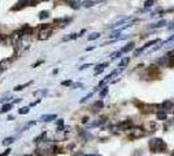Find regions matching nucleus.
<instances>
[{
    "instance_id": "obj_1",
    "label": "nucleus",
    "mask_w": 174,
    "mask_h": 156,
    "mask_svg": "<svg viewBox=\"0 0 174 156\" xmlns=\"http://www.w3.org/2000/svg\"><path fill=\"white\" fill-rule=\"evenodd\" d=\"M148 147L152 152H165L166 151V143L161 138H153L148 142Z\"/></svg>"
},
{
    "instance_id": "obj_2",
    "label": "nucleus",
    "mask_w": 174,
    "mask_h": 156,
    "mask_svg": "<svg viewBox=\"0 0 174 156\" xmlns=\"http://www.w3.org/2000/svg\"><path fill=\"white\" fill-rule=\"evenodd\" d=\"M52 34V27L49 25H40V30H39V39L40 40H46L51 37Z\"/></svg>"
},
{
    "instance_id": "obj_3",
    "label": "nucleus",
    "mask_w": 174,
    "mask_h": 156,
    "mask_svg": "<svg viewBox=\"0 0 174 156\" xmlns=\"http://www.w3.org/2000/svg\"><path fill=\"white\" fill-rule=\"evenodd\" d=\"M70 21H72L70 18H65L64 17V18H56L55 21H53V24H55L56 26H59V27H65Z\"/></svg>"
},
{
    "instance_id": "obj_4",
    "label": "nucleus",
    "mask_w": 174,
    "mask_h": 156,
    "mask_svg": "<svg viewBox=\"0 0 174 156\" xmlns=\"http://www.w3.org/2000/svg\"><path fill=\"white\" fill-rule=\"evenodd\" d=\"M161 109H160V112H164V113H166V112H169V111L173 108V103L170 102V100H165L164 103L161 104V107H160Z\"/></svg>"
},
{
    "instance_id": "obj_5",
    "label": "nucleus",
    "mask_w": 174,
    "mask_h": 156,
    "mask_svg": "<svg viewBox=\"0 0 174 156\" xmlns=\"http://www.w3.org/2000/svg\"><path fill=\"white\" fill-rule=\"evenodd\" d=\"M166 66H169V68L174 66V50L170 51V52L166 55Z\"/></svg>"
},
{
    "instance_id": "obj_6",
    "label": "nucleus",
    "mask_w": 174,
    "mask_h": 156,
    "mask_svg": "<svg viewBox=\"0 0 174 156\" xmlns=\"http://www.w3.org/2000/svg\"><path fill=\"white\" fill-rule=\"evenodd\" d=\"M130 126H131V122H130V121H124L119 125H117V129L118 130H127Z\"/></svg>"
},
{
    "instance_id": "obj_7",
    "label": "nucleus",
    "mask_w": 174,
    "mask_h": 156,
    "mask_svg": "<svg viewBox=\"0 0 174 156\" xmlns=\"http://www.w3.org/2000/svg\"><path fill=\"white\" fill-rule=\"evenodd\" d=\"M56 118H57L56 115H43L40 117V120L44 121V122H49V121H53V120H56Z\"/></svg>"
},
{
    "instance_id": "obj_8",
    "label": "nucleus",
    "mask_w": 174,
    "mask_h": 156,
    "mask_svg": "<svg viewBox=\"0 0 174 156\" xmlns=\"http://www.w3.org/2000/svg\"><path fill=\"white\" fill-rule=\"evenodd\" d=\"M107 66H108V63H103V64H100V65H97L96 66V69H95V74L97 75V74H100L105 68H107Z\"/></svg>"
},
{
    "instance_id": "obj_9",
    "label": "nucleus",
    "mask_w": 174,
    "mask_h": 156,
    "mask_svg": "<svg viewBox=\"0 0 174 156\" xmlns=\"http://www.w3.org/2000/svg\"><path fill=\"white\" fill-rule=\"evenodd\" d=\"M8 65H9V60H3V61H0V74H2L4 70L8 69Z\"/></svg>"
},
{
    "instance_id": "obj_10",
    "label": "nucleus",
    "mask_w": 174,
    "mask_h": 156,
    "mask_svg": "<svg viewBox=\"0 0 174 156\" xmlns=\"http://www.w3.org/2000/svg\"><path fill=\"white\" fill-rule=\"evenodd\" d=\"M134 46H135V44H134V42H130L129 44H126V46L121 50V52L122 53H125V52H129V51H131L133 48H134Z\"/></svg>"
},
{
    "instance_id": "obj_11",
    "label": "nucleus",
    "mask_w": 174,
    "mask_h": 156,
    "mask_svg": "<svg viewBox=\"0 0 174 156\" xmlns=\"http://www.w3.org/2000/svg\"><path fill=\"white\" fill-rule=\"evenodd\" d=\"M12 104L10 103H8V104H4L3 107H2V109H0V113H5V112H8V111H10L12 109Z\"/></svg>"
},
{
    "instance_id": "obj_12",
    "label": "nucleus",
    "mask_w": 174,
    "mask_h": 156,
    "mask_svg": "<svg viewBox=\"0 0 174 156\" xmlns=\"http://www.w3.org/2000/svg\"><path fill=\"white\" fill-rule=\"evenodd\" d=\"M95 4H97V3H96V2H94V0H86V2H83V3H82V5H83V7H86V8L94 7Z\"/></svg>"
},
{
    "instance_id": "obj_13",
    "label": "nucleus",
    "mask_w": 174,
    "mask_h": 156,
    "mask_svg": "<svg viewBox=\"0 0 174 156\" xmlns=\"http://www.w3.org/2000/svg\"><path fill=\"white\" fill-rule=\"evenodd\" d=\"M14 142V138L13 137H7L4 141H3V146H9V144H12Z\"/></svg>"
},
{
    "instance_id": "obj_14",
    "label": "nucleus",
    "mask_w": 174,
    "mask_h": 156,
    "mask_svg": "<svg viewBox=\"0 0 174 156\" xmlns=\"http://www.w3.org/2000/svg\"><path fill=\"white\" fill-rule=\"evenodd\" d=\"M129 61H130V59H129V57H124V59H122L121 61H119L118 66H119V68H122V69H124L125 66H126V65L129 64Z\"/></svg>"
},
{
    "instance_id": "obj_15",
    "label": "nucleus",
    "mask_w": 174,
    "mask_h": 156,
    "mask_svg": "<svg viewBox=\"0 0 174 156\" xmlns=\"http://www.w3.org/2000/svg\"><path fill=\"white\" fill-rule=\"evenodd\" d=\"M101 108H103V102H101V100H99V102H95L94 105H92V109H94V111H99V109H101Z\"/></svg>"
},
{
    "instance_id": "obj_16",
    "label": "nucleus",
    "mask_w": 174,
    "mask_h": 156,
    "mask_svg": "<svg viewBox=\"0 0 174 156\" xmlns=\"http://www.w3.org/2000/svg\"><path fill=\"white\" fill-rule=\"evenodd\" d=\"M48 16H49V12L48 10H42V12H39V18L40 20H46V18H48Z\"/></svg>"
},
{
    "instance_id": "obj_17",
    "label": "nucleus",
    "mask_w": 174,
    "mask_h": 156,
    "mask_svg": "<svg viewBox=\"0 0 174 156\" xmlns=\"http://www.w3.org/2000/svg\"><path fill=\"white\" fill-rule=\"evenodd\" d=\"M32 82H27V83H24V85H18V86H16L14 87V91H21V90H24L25 87H27V86H30Z\"/></svg>"
},
{
    "instance_id": "obj_18",
    "label": "nucleus",
    "mask_w": 174,
    "mask_h": 156,
    "mask_svg": "<svg viewBox=\"0 0 174 156\" xmlns=\"http://www.w3.org/2000/svg\"><path fill=\"white\" fill-rule=\"evenodd\" d=\"M164 25H166V21H165V20H161V21L157 22V24L151 25V27H152V29H156V27H161V26H164Z\"/></svg>"
},
{
    "instance_id": "obj_19",
    "label": "nucleus",
    "mask_w": 174,
    "mask_h": 156,
    "mask_svg": "<svg viewBox=\"0 0 174 156\" xmlns=\"http://www.w3.org/2000/svg\"><path fill=\"white\" fill-rule=\"evenodd\" d=\"M77 38H78V34H70V35H66L65 38H62V42H68V40L77 39Z\"/></svg>"
},
{
    "instance_id": "obj_20",
    "label": "nucleus",
    "mask_w": 174,
    "mask_h": 156,
    "mask_svg": "<svg viewBox=\"0 0 174 156\" xmlns=\"http://www.w3.org/2000/svg\"><path fill=\"white\" fill-rule=\"evenodd\" d=\"M29 112H30V108L29 107H22V108L18 109V113L20 115H27Z\"/></svg>"
},
{
    "instance_id": "obj_21",
    "label": "nucleus",
    "mask_w": 174,
    "mask_h": 156,
    "mask_svg": "<svg viewBox=\"0 0 174 156\" xmlns=\"http://www.w3.org/2000/svg\"><path fill=\"white\" fill-rule=\"evenodd\" d=\"M47 94V90L44 88V90H39V91H35L34 92V96H40V99H42V96H44Z\"/></svg>"
},
{
    "instance_id": "obj_22",
    "label": "nucleus",
    "mask_w": 174,
    "mask_h": 156,
    "mask_svg": "<svg viewBox=\"0 0 174 156\" xmlns=\"http://www.w3.org/2000/svg\"><path fill=\"white\" fill-rule=\"evenodd\" d=\"M44 137H46V133H42V134L39 135V137H37L35 139H34V142L35 143H39V142H44L43 139H44Z\"/></svg>"
},
{
    "instance_id": "obj_23",
    "label": "nucleus",
    "mask_w": 174,
    "mask_h": 156,
    "mask_svg": "<svg viewBox=\"0 0 174 156\" xmlns=\"http://www.w3.org/2000/svg\"><path fill=\"white\" fill-rule=\"evenodd\" d=\"M99 37H100V33H92V34L87 38V39H89V40H95V39H97Z\"/></svg>"
},
{
    "instance_id": "obj_24",
    "label": "nucleus",
    "mask_w": 174,
    "mask_h": 156,
    "mask_svg": "<svg viewBox=\"0 0 174 156\" xmlns=\"http://www.w3.org/2000/svg\"><path fill=\"white\" fill-rule=\"evenodd\" d=\"M157 118H159V120H162V121L166 120V113H164V112H159V113H157Z\"/></svg>"
},
{
    "instance_id": "obj_25",
    "label": "nucleus",
    "mask_w": 174,
    "mask_h": 156,
    "mask_svg": "<svg viewBox=\"0 0 174 156\" xmlns=\"http://www.w3.org/2000/svg\"><path fill=\"white\" fill-rule=\"evenodd\" d=\"M153 3H155V0H147V2L144 3V7L146 8H151L152 5H153Z\"/></svg>"
},
{
    "instance_id": "obj_26",
    "label": "nucleus",
    "mask_w": 174,
    "mask_h": 156,
    "mask_svg": "<svg viewBox=\"0 0 174 156\" xmlns=\"http://www.w3.org/2000/svg\"><path fill=\"white\" fill-rule=\"evenodd\" d=\"M121 55H122V52H121V51H119V52H114V53H112V55H111V57H112V59H117V57L121 56Z\"/></svg>"
},
{
    "instance_id": "obj_27",
    "label": "nucleus",
    "mask_w": 174,
    "mask_h": 156,
    "mask_svg": "<svg viewBox=\"0 0 174 156\" xmlns=\"http://www.w3.org/2000/svg\"><path fill=\"white\" fill-rule=\"evenodd\" d=\"M92 95H94V92H91V94H89V95H86V96H84L83 99H81V103H84L86 100H87V99H90V98H91Z\"/></svg>"
},
{
    "instance_id": "obj_28",
    "label": "nucleus",
    "mask_w": 174,
    "mask_h": 156,
    "mask_svg": "<svg viewBox=\"0 0 174 156\" xmlns=\"http://www.w3.org/2000/svg\"><path fill=\"white\" fill-rule=\"evenodd\" d=\"M72 83H73V82H72L70 80H68V81H62V82H61L62 86H72Z\"/></svg>"
},
{
    "instance_id": "obj_29",
    "label": "nucleus",
    "mask_w": 174,
    "mask_h": 156,
    "mask_svg": "<svg viewBox=\"0 0 174 156\" xmlns=\"http://www.w3.org/2000/svg\"><path fill=\"white\" fill-rule=\"evenodd\" d=\"M171 42H174V35H171V37H170V38H169L164 44H162V46H166V44H169V43H171Z\"/></svg>"
},
{
    "instance_id": "obj_30",
    "label": "nucleus",
    "mask_w": 174,
    "mask_h": 156,
    "mask_svg": "<svg viewBox=\"0 0 174 156\" xmlns=\"http://www.w3.org/2000/svg\"><path fill=\"white\" fill-rule=\"evenodd\" d=\"M40 102H42V99H38V100H35V102L30 103V107H35V105H38V104H39Z\"/></svg>"
},
{
    "instance_id": "obj_31",
    "label": "nucleus",
    "mask_w": 174,
    "mask_h": 156,
    "mask_svg": "<svg viewBox=\"0 0 174 156\" xmlns=\"http://www.w3.org/2000/svg\"><path fill=\"white\" fill-rule=\"evenodd\" d=\"M108 94V87H104V90L103 91H100V96L103 98V96H105Z\"/></svg>"
},
{
    "instance_id": "obj_32",
    "label": "nucleus",
    "mask_w": 174,
    "mask_h": 156,
    "mask_svg": "<svg viewBox=\"0 0 174 156\" xmlns=\"http://www.w3.org/2000/svg\"><path fill=\"white\" fill-rule=\"evenodd\" d=\"M78 87H83L82 83H72V88H78Z\"/></svg>"
},
{
    "instance_id": "obj_33",
    "label": "nucleus",
    "mask_w": 174,
    "mask_h": 156,
    "mask_svg": "<svg viewBox=\"0 0 174 156\" xmlns=\"http://www.w3.org/2000/svg\"><path fill=\"white\" fill-rule=\"evenodd\" d=\"M9 153H10V148H7L3 153H0V156H8Z\"/></svg>"
},
{
    "instance_id": "obj_34",
    "label": "nucleus",
    "mask_w": 174,
    "mask_h": 156,
    "mask_svg": "<svg viewBox=\"0 0 174 156\" xmlns=\"http://www.w3.org/2000/svg\"><path fill=\"white\" fill-rule=\"evenodd\" d=\"M89 66H91V64H84V65H82L81 68H79V70H83V69H86V68H89Z\"/></svg>"
},
{
    "instance_id": "obj_35",
    "label": "nucleus",
    "mask_w": 174,
    "mask_h": 156,
    "mask_svg": "<svg viewBox=\"0 0 174 156\" xmlns=\"http://www.w3.org/2000/svg\"><path fill=\"white\" fill-rule=\"evenodd\" d=\"M56 124H57V126H62L64 125V120H57Z\"/></svg>"
},
{
    "instance_id": "obj_36",
    "label": "nucleus",
    "mask_w": 174,
    "mask_h": 156,
    "mask_svg": "<svg viewBox=\"0 0 174 156\" xmlns=\"http://www.w3.org/2000/svg\"><path fill=\"white\" fill-rule=\"evenodd\" d=\"M87 121H89V118H87V117H84V118L82 120V122H83V124H86V122H87Z\"/></svg>"
},
{
    "instance_id": "obj_37",
    "label": "nucleus",
    "mask_w": 174,
    "mask_h": 156,
    "mask_svg": "<svg viewBox=\"0 0 174 156\" xmlns=\"http://www.w3.org/2000/svg\"><path fill=\"white\" fill-rule=\"evenodd\" d=\"M94 48H95V47H87V48H86V51H92Z\"/></svg>"
},
{
    "instance_id": "obj_38",
    "label": "nucleus",
    "mask_w": 174,
    "mask_h": 156,
    "mask_svg": "<svg viewBox=\"0 0 174 156\" xmlns=\"http://www.w3.org/2000/svg\"><path fill=\"white\" fill-rule=\"evenodd\" d=\"M25 156H34V155H32V153H30V155H25Z\"/></svg>"
},
{
    "instance_id": "obj_39",
    "label": "nucleus",
    "mask_w": 174,
    "mask_h": 156,
    "mask_svg": "<svg viewBox=\"0 0 174 156\" xmlns=\"http://www.w3.org/2000/svg\"><path fill=\"white\" fill-rule=\"evenodd\" d=\"M74 2H77V3H78V2H79V0H74Z\"/></svg>"
},
{
    "instance_id": "obj_40",
    "label": "nucleus",
    "mask_w": 174,
    "mask_h": 156,
    "mask_svg": "<svg viewBox=\"0 0 174 156\" xmlns=\"http://www.w3.org/2000/svg\"><path fill=\"white\" fill-rule=\"evenodd\" d=\"M0 38H2V35H0Z\"/></svg>"
}]
</instances>
